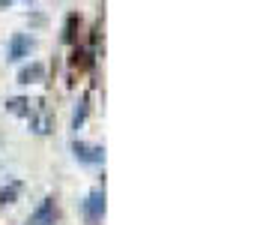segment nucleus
<instances>
[{"label": "nucleus", "instance_id": "3", "mask_svg": "<svg viewBox=\"0 0 257 225\" xmlns=\"http://www.w3.org/2000/svg\"><path fill=\"white\" fill-rule=\"evenodd\" d=\"M75 156H81L84 162H102V150L87 147V144H75Z\"/></svg>", "mask_w": 257, "mask_h": 225}, {"label": "nucleus", "instance_id": "4", "mask_svg": "<svg viewBox=\"0 0 257 225\" xmlns=\"http://www.w3.org/2000/svg\"><path fill=\"white\" fill-rule=\"evenodd\" d=\"M24 84H30V81H42L45 78V69L39 66V63H33V66H27V69H21V75H18Z\"/></svg>", "mask_w": 257, "mask_h": 225}, {"label": "nucleus", "instance_id": "1", "mask_svg": "<svg viewBox=\"0 0 257 225\" xmlns=\"http://www.w3.org/2000/svg\"><path fill=\"white\" fill-rule=\"evenodd\" d=\"M30 48H33V39L30 36H12V42H9V60H21L24 54H30Z\"/></svg>", "mask_w": 257, "mask_h": 225}, {"label": "nucleus", "instance_id": "2", "mask_svg": "<svg viewBox=\"0 0 257 225\" xmlns=\"http://www.w3.org/2000/svg\"><path fill=\"white\" fill-rule=\"evenodd\" d=\"M87 213H90V219H99V216L105 213V195H102V192H93V195H90Z\"/></svg>", "mask_w": 257, "mask_h": 225}]
</instances>
